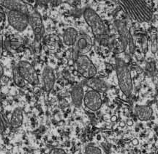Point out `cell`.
<instances>
[{
    "mask_svg": "<svg viewBox=\"0 0 158 154\" xmlns=\"http://www.w3.org/2000/svg\"><path fill=\"white\" fill-rule=\"evenodd\" d=\"M3 47H4V42L2 38L0 37V58H1L2 55L3 53Z\"/></svg>",
    "mask_w": 158,
    "mask_h": 154,
    "instance_id": "cell-24",
    "label": "cell"
},
{
    "mask_svg": "<svg viewBox=\"0 0 158 154\" xmlns=\"http://www.w3.org/2000/svg\"><path fill=\"white\" fill-rule=\"evenodd\" d=\"M120 125H121L122 127H123V126H125V123H124V122H122V123H120Z\"/></svg>",
    "mask_w": 158,
    "mask_h": 154,
    "instance_id": "cell-29",
    "label": "cell"
},
{
    "mask_svg": "<svg viewBox=\"0 0 158 154\" xmlns=\"http://www.w3.org/2000/svg\"><path fill=\"white\" fill-rule=\"evenodd\" d=\"M86 154H102L101 150L94 145H88L85 149Z\"/></svg>",
    "mask_w": 158,
    "mask_h": 154,
    "instance_id": "cell-21",
    "label": "cell"
},
{
    "mask_svg": "<svg viewBox=\"0 0 158 154\" xmlns=\"http://www.w3.org/2000/svg\"><path fill=\"white\" fill-rule=\"evenodd\" d=\"M135 112L138 119L141 121H147L151 119L153 114L152 109L147 105H137Z\"/></svg>",
    "mask_w": 158,
    "mask_h": 154,
    "instance_id": "cell-16",
    "label": "cell"
},
{
    "mask_svg": "<svg viewBox=\"0 0 158 154\" xmlns=\"http://www.w3.org/2000/svg\"><path fill=\"white\" fill-rule=\"evenodd\" d=\"M127 126H132L133 125V120H127Z\"/></svg>",
    "mask_w": 158,
    "mask_h": 154,
    "instance_id": "cell-28",
    "label": "cell"
},
{
    "mask_svg": "<svg viewBox=\"0 0 158 154\" xmlns=\"http://www.w3.org/2000/svg\"><path fill=\"white\" fill-rule=\"evenodd\" d=\"M115 70L120 90L127 97H129L133 90V79L129 67L124 60L117 58L116 60Z\"/></svg>",
    "mask_w": 158,
    "mask_h": 154,
    "instance_id": "cell-3",
    "label": "cell"
},
{
    "mask_svg": "<svg viewBox=\"0 0 158 154\" xmlns=\"http://www.w3.org/2000/svg\"><path fill=\"white\" fill-rule=\"evenodd\" d=\"M146 68H147V70L150 73H153L155 70V62H151L147 63V66H146Z\"/></svg>",
    "mask_w": 158,
    "mask_h": 154,
    "instance_id": "cell-23",
    "label": "cell"
},
{
    "mask_svg": "<svg viewBox=\"0 0 158 154\" xmlns=\"http://www.w3.org/2000/svg\"><path fill=\"white\" fill-rule=\"evenodd\" d=\"M111 120H113V121H115V120H116V116H114V117L111 118Z\"/></svg>",
    "mask_w": 158,
    "mask_h": 154,
    "instance_id": "cell-30",
    "label": "cell"
},
{
    "mask_svg": "<svg viewBox=\"0 0 158 154\" xmlns=\"http://www.w3.org/2000/svg\"><path fill=\"white\" fill-rule=\"evenodd\" d=\"M127 16L139 23L149 22L153 11L146 0H115Z\"/></svg>",
    "mask_w": 158,
    "mask_h": 154,
    "instance_id": "cell-1",
    "label": "cell"
},
{
    "mask_svg": "<svg viewBox=\"0 0 158 154\" xmlns=\"http://www.w3.org/2000/svg\"><path fill=\"white\" fill-rule=\"evenodd\" d=\"M29 25L32 29L35 37V49L36 53L40 51L41 41L45 34V27L42 17L36 10H34L29 15Z\"/></svg>",
    "mask_w": 158,
    "mask_h": 154,
    "instance_id": "cell-4",
    "label": "cell"
},
{
    "mask_svg": "<svg viewBox=\"0 0 158 154\" xmlns=\"http://www.w3.org/2000/svg\"><path fill=\"white\" fill-rule=\"evenodd\" d=\"M42 80L43 88L46 92H50L53 90L56 82V76L54 69L50 66H45L43 70Z\"/></svg>",
    "mask_w": 158,
    "mask_h": 154,
    "instance_id": "cell-12",
    "label": "cell"
},
{
    "mask_svg": "<svg viewBox=\"0 0 158 154\" xmlns=\"http://www.w3.org/2000/svg\"><path fill=\"white\" fill-rule=\"evenodd\" d=\"M0 5L10 11H19L29 15L34 11V7L22 0H0Z\"/></svg>",
    "mask_w": 158,
    "mask_h": 154,
    "instance_id": "cell-10",
    "label": "cell"
},
{
    "mask_svg": "<svg viewBox=\"0 0 158 154\" xmlns=\"http://www.w3.org/2000/svg\"><path fill=\"white\" fill-rule=\"evenodd\" d=\"M132 143H133V145H138V140L137 139H133V141H132Z\"/></svg>",
    "mask_w": 158,
    "mask_h": 154,
    "instance_id": "cell-27",
    "label": "cell"
},
{
    "mask_svg": "<svg viewBox=\"0 0 158 154\" xmlns=\"http://www.w3.org/2000/svg\"><path fill=\"white\" fill-rule=\"evenodd\" d=\"M78 36V32L73 27H68L63 33V43L67 46H73Z\"/></svg>",
    "mask_w": 158,
    "mask_h": 154,
    "instance_id": "cell-17",
    "label": "cell"
},
{
    "mask_svg": "<svg viewBox=\"0 0 158 154\" xmlns=\"http://www.w3.org/2000/svg\"><path fill=\"white\" fill-rule=\"evenodd\" d=\"M150 49L152 54H157L158 51V37L157 33H152L150 37Z\"/></svg>",
    "mask_w": 158,
    "mask_h": 154,
    "instance_id": "cell-20",
    "label": "cell"
},
{
    "mask_svg": "<svg viewBox=\"0 0 158 154\" xmlns=\"http://www.w3.org/2000/svg\"><path fill=\"white\" fill-rule=\"evenodd\" d=\"M114 25L118 33L119 40L121 41L122 48L124 51H129L130 53H133L134 51V42L131 33L128 29L127 24L124 21L121 20H116Z\"/></svg>",
    "mask_w": 158,
    "mask_h": 154,
    "instance_id": "cell-6",
    "label": "cell"
},
{
    "mask_svg": "<svg viewBox=\"0 0 158 154\" xmlns=\"http://www.w3.org/2000/svg\"><path fill=\"white\" fill-rule=\"evenodd\" d=\"M93 40L87 34L78 35L76 42L73 45V60L75 61L78 56L88 54L93 47Z\"/></svg>",
    "mask_w": 158,
    "mask_h": 154,
    "instance_id": "cell-7",
    "label": "cell"
},
{
    "mask_svg": "<svg viewBox=\"0 0 158 154\" xmlns=\"http://www.w3.org/2000/svg\"><path fill=\"white\" fill-rule=\"evenodd\" d=\"M7 21L9 24L19 32L24 31L29 25V15L19 11H9Z\"/></svg>",
    "mask_w": 158,
    "mask_h": 154,
    "instance_id": "cell-8",
    "label": "cell"
},
{
    "mask_svg": "<svg viewBox=\"0 0 158 154\" xmlns=\"http://www.w3.org/2000/svg\"><path fill=\"white\" fill-rule=\"evenodd\" d=\"M13 82L18 88H23L26 86V81L23 78L18 66L13 67Z\"/></svg>",
    "mask_w": 158,
    "mask_h": 154,
    "instance_id": "cell-19",
    "label": "cell"
},
{
    "mask_svg": "<svg viewBox=\"0 0 158 154\" xmlns=\"http://www.w3.org/2000/svg\"><path fill=\"white\" fill-rule=\"evenodd\" d=\"M85 85L87 86L92 90L102 93L106 92L108 90V86L105 81L100 79L96 78V77H92L90 79H86L85 81Z\"/></svg>",
    "mask_w": 158,
    "mask_h": 154,
    "instance_id": "cell-14",
    "label": "cell"
},
{
    "mask_svg": "<svg viewBox=\"0 0 158 154\" xmlns=\"http://www.w3.org/2000/svg\"><path fill=\"white\" fill-rule=\"evenodd\" d=\"M18 68L26 82H28L32 86H36L39 84L38 75L34 66L30 62L26 60H21L18 64Z\"/></svg>",
    "mask_w": 158,
    "mask_h": 154,
    "instance_id": "cell-9",
    "label": "cell"
},
{
    "mask_svg": "<svg viewBox=\"0 0 158 154\" xmlns=\"http://www.w3.org/2000/svg\"><path fill=\"white\" fill-rule=\"evenodd\" d=\"M83 15L85 21L91 28L92 34L97 40H99L101 43H103L105 41L108 43V39L106 38V27L100 15L90 7L84 10Z\"/></svg>",
    "mask_w": 158,
    "mask_h": 154,
    "instance_id": "cell-2",
    "label": "cell"
},
{
    "mask_svg": "<svg viewBox=\"0 0 158 154\" xmlns=\"http://www.w3.org/2000/svg\"><path fill=\"white\" fill-rule=\"evenodd\" d=\"M102 104V97L100 92L92 90L85 92L84 104L88 109L92 112L98 111L101 107Z\"/></svg>",
    "mask_w": 158,
    "mask_h": 154,
    "instance_id": "cell-11",
    "label": "cell"
},
{
    "mask_svg": "<svg viewBox=\"0 0 158 154\" xmlns=\"http://www.w3.org/2000/svg\"><path fill=\"white\" fill-rule=\"evenodd\" d=\"M77 71L85 79L95 77L98 74V69L86 54H82L78 57L74 61Z\"/></svg>",
    "mask_w": 158,
    "mask_h": 154,
    "instance_id": "cell-5",
    "label": "cell"
},
{
    "mask_svg": "<svg viewBox=\"0 0 158 154\" xmlns=\"http://www.w3.org/2000/svg\"><path fill=\"white\" fill-rule=\"evenodd\" d=\"M71 100L73 104L76 107H81L82 104H84V90L82 85L79 84L74 87L73 90H71Z\"/></svg>",
    "mask_w": 158,
    "mask_h": 154,
    "instance_id": "cell-15",
    "label": "cell"
},
{
    "mask_svg": "<svg viewBox=\"0 0 158 154\" xmlns=\"http://www.w3.org/2000/svg\"><path fill=\"white\" fill-rule=\"evenodd\" d=\"M23 45V39L21 35L12 34L7 37L4 43V46L9 52L16 53Z\"/></svg>",
    "mask_w": 158,
    "mask_h": 154,
    "instance_id": "cell-13",
    "label": "cell"
},
{
    "mask_svg": "<svg viewBox=\"0 0 158 154\" xmlns=\"http://www.w3.org/2000/svg\"><path fill=\"white\" fill-rule=\"evenodd\" d=\"M51 0H37V3L39 4V5H47V4H48Z\"/></svg>",
    "mask_w": 158,
    "mask_h": 154,
    "instance_id": "cell-25",
    "label": "cell"
},
{
    "mask_svg": "<svg viewBox=\"0 0 158 154\" xmlns=\"http://www.w3.org/2000/svg\"><path fill=\"white\" fill-rule=\"evenodd\" d=\"M4 75V67L1 62H0V79Z\"/></svg>",
    "mask_w": 158,
    "mask_h": 154,
    "instance_id": "cell-26",
    "label": "cell"
},
{
    "mask_svg": "<svg viewBox=\"0 0 158 154\" xmlns=\"http://www.w3.org/2000/svg\"><path fill=\"white\" fill-rule=\"evenodd\" d=\"M23 122V112L21 107H16L13 110L10 118V126L13 128H19Z\"/></svg>",
    "mask_w": 158,
    "mask_h": 154,
    "instance_id": "cell-18",
    "label": "cell"
},
{
    "mask_svg": "<svg viewBox=\"0 0 158 154\" xmlns=\"http://www.w3.org/2000/svg\"><path fill=\"white\" fill-rule=\"evenodd\" d=\"M48 154H67L66 151L62 148H55L51 149Z\"/></svg>",
    "mask_w": 158,
    "mask_h": 154,
    "instance_id": "cell-22",
    "label": "cell"
}]
</instances>
